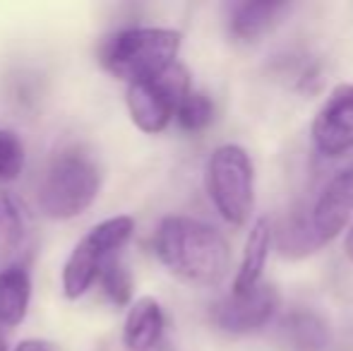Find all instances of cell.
Returning a JSON list of instances; mask_svg holds the SVG:
<instances>
[{
  "instance_id": "cell-1",
  "label": "cell",
  "mask_w": 353,
  "mask_h": 351,
  "mask_svg": "<svg viewBox=\"0 0 353 351\" xmlns=\"http://www.w3.org/2000/svg\"><path fill=\"white\" fill-rule=\"evenodd\" d=\"M161 265L195 286H216L231 265V248L214 226L192 217H166L154 236Z\"/></svg>"
},
{
  "instance_id": "cell-10",
  "label": "cell",
  "mask_w": 353,
  "mask_h": 351,
  "mask_svg": "<svg viewBox=\"0 0 353 351\" xmlns=\"http://www.w3.org/2000/svg\"><path fill=\"white\" fill-rule=\"evenodd\" d=\"M163 334V310L157 299L142 296L128 310L123 325V344L128 351H152L161 342Z\"/></svg>"
},
{
  "instance_id": "cell-21",
  "label": "cell",
  "mask_w": 353,
  "mask_h": 351,
  "mask_svg": "<svg viewBox=\"0 0 353 351\" xmlns=\"http://www.w3.org/2000/svg\"><path fill=\"white\" fill-rule=\"evenodd\" d=\"M0 351H8V347H5V337H3V330H0Z\"/></svg>"
},
{
  "instance_id": "cell-6",
  "label": "cell",
  "mask_w": 353,
  "mask_h": 351,
  "mask_svg": "<svg viewBox=\"0 0 353 351\" xmlns=\"http://www.w3.org/2000/svg\"><path fill=\"white\" fill-rule=\"evenodd\" d=\"M207 188L216 212L228 224H248L255 210V166L243 147L221 145L212 152Z\"/></svg>"
},
{
  "instance_id": "cell-20",
  "label": "cell",
  "mask_w": 353,
  "mask_h": 351,
  "mask_svg": "<svg viewBox=\"0 0 353 351\" xmlns=\"http://www.w3.org/2000/svg\"><path fill=\"white\" fill-rule=\"evenodd\" d=\"M344 250H346V255H349V260H353V226H351L349 236H346V243H344Z\"/></svg>"
},
{
  "instance_id": "cell-13",
  "label": "cell",
  "mask_w": 353,
  "mask_h": 351,
  "mask_svg": "<svg viewBox=\"0 0 353 351\" xmlns=\"http://www.w3.org/2000/svg\"><path fill=\"white\" fill-rule=\"evenodd\" d=\"M288 10V3H236L231 8V32L243 41H255L270 32Z\"/></svg>"
},
{
  "instance_id": "cell-8",
  "label": "cell",
  "mask_w": 353,
  "mask_h": 351,
  "mask_svg": "<svg viewBox=\"0 0 353 351\" xmlns=\"http://www.w3.org/2000/svg\"><path fill=\"white\" fill-rule=\"evenodd\" d=\"M279 296L272 286H255L245 294H231L212 305V323L231 334L262 330L276 313Z\"/></svg>"
},
{
  "instance_id": "cell-18",
  "label": "cell",
  "mask_w": 353,
  "mask_h": 351,
  "mask_svg": "<svg viewBox=\"0 0 353 351\" xmlns=\"http://www.w3.org/2000/svg\"><path fill=\"white\" fill-rule=\"evenodd\" d=\"M24 166V145L12 130H0V185L14 181Z\"/></svg>"
},
{
  "instance_id": "cell-14",
  "label": "cell",
  "mask_w": 353,
  "mask_h": 351,
  "mask_svg": "<svg viewBox=\"0 0 353 351\" xmlns=\"http://www.w3.org/2000/svg\"><path fill=\"white\" fill-rule=\"evenodd\" d=\"M283 342L291 351H325L330 347V328L315 313H291L281 325Z\"/></svg>"
},
{
  "instance_id": "cell-4",
  "label": "cell",
  "mask_w": 353,
  "mask_h": 351,
  "mask_svg": "<svg viewBox=\"0 0 353 351\" xmlns=\"http://www.w3.org/2000/svg\"><path fill=\"white\" fill-rule=\"evenodd\" d=\"M101 190V169L89 154L68 150L46 169L39 185V210L56 221L79 217L94 205Z\"/></svg>"
},
{
  "instance_id": "cell-15",
  "label": "cell",
  "mask_w": 353,
  "mask_h": 351,
  "mask_svg": "<svg viewBox=\"0 0 353 351\" xmlns=\"http://www.w3.org/2000/svg\"><path fill=\"white\" fill-rule=\"evenodd\" d=\"M27 236V210L19 197L0 188V250L10 253L22 245Z\"/></svg>"
},
{
  "instance_id": "cell-12",
  "label": "cell",
  "mask_w": 353,
  "mask_h": 351,
  "mask_svg": "<svg viewBox=\"0 0 353 351\" xmlns=\"http://www.w3.org/2000/svg\"><path fill=\"white\" fill-rule=\"evenodd\" d=\"M32 301V279L22 265L0 272V330L17 328L27 318Z\"/></svg>"
},
{
  "instance_id": "cell-11",
  "label": "cell",
  "mask_w": 353,
  "mask_h": 351,
  "mask_svg": "<svg viewBox=\"0 0 353 351\" xmlns=\"http://www.w3.org/2000/svg\"><path fill=\"white\" fill-rule=\"evenodd\" d=\"M270 248H272V221L267 217H262V219L255 221L250 236H248L245 255H243V263L236 272V279H233V294H245V291H252L255 286H260Z\"/></svg>"
},
{
  "instance_id": "cell-17",
  "label": "cell",
  "mask_w": 353,
  "mask_h": 351,
  "mask_svg": "<svg viewBox=\"0 0 353 351\" xmlns=\"http://www.w3.org/2000/svg\"><path fill=\"white\" fill-rule=\"evenodd\" d=\"M176 118L181 123L183 130L188 132H200L205 128H210L214 121V103L207 94L202 92H190L181 101V106L176 108Z\"/></svg>"
},
{
  "instance_id": "cell-7",
  "label": "cell",
  "mask_w": 353,
  "mask_h": 351,
  "mask_svg": "<svg viewBox=\"0 0 353 351\" xmlns=\"http://www.w3.org/2000/svg\"><path fill=\"white\" fill-rule=\"evenodd\" d=\"M188 94H190V77L185 68L176 61L157 77L128 85L125 103L132 123L147 135H157L166 130L171 118L176 116V108Z\"/></svg>"
},
{
  "instance_id": "cell-16",
  "label": "cell",
  "mask_w": 353,
  "mask_h": 351,
  "mask_svg": "<svg viewBox=\"0 0 353 351\" xmlns=\"http://www.w3.org/2000/svg\"><path fill=\"white\" fill-rule=\"evenodd\" d=\"M103 286V294L108 296L113 305H128L132 301V291H135V279L132 272L128 270V265L121 258H116L113 263L106 265V270L99 277Z\"/></svg>"
},
{
  "instance_id": "cell-5",
  "label": "cell",
  "mask_w": 353,
  "mask_h": 351,
  "mask_svg": "<svg viewBox=\"0 0 353 351\" xmlns=\"http://www.w3.org/2000/svg\"><path fill=\"white\" fill-rule=\"evenodd\" d=\"M132 231H135V219L125 214L111 217L89 229L63 267V294L70 301L82 299L99 281L106 265L121 255V250L132 239Z\"/></svg>"
},
{
  "instance_id": "cell-9",
  "label": "cell",
  "mask_w": 353,
  "mask_h": 351,
  "mask_svg": "<svg viewBox=\"0 0 353 351\" xmlns=\"http://www.w3.org/2000/svg\"><path fill=\"white\" fill-rule=\"evenodd\" d=\"M312 142L325 157H341L353 150V85L332 89L312 118Z\"/></svg>"
},
{
  "instance_id": "cell-19",
  "label": "cell",
  "mask_w": 353,
  "mask_h": 351,
  "mask_svg": "<svg viewBox=\"0 0 353 351\" xmlns=\"http://www.w3.org/2000/svg\"><path fill=\"white\" fill-rule=\"evenodd\" d=\"M14 351H53V349H51V344L41 342V339H24V342L17 344Z\"/></svg>"
},
{
  "instance_id": "cell-2",
  "label": "cell",
  "mask_w": 353,
  "mask_h": 351,
  "mask_svg": "<svg viewBox=\"0 0 353 351\" xmlns=\"http://www.w3.org/2000/svg\"><path fill=\"white\" fill-rule=\"evenodd\" d=\"M353 212V166H346L327 181L310 212L291 217L279 234V248L288 258H301L322 248L346 229Z\"/></svg>"
},
{
  "instance_id": "cell-3",
  "label": "cell",
  "mask_w": 353,
  "mask_h": 351,
  "mask_svg": "<svg viewBox=\"0 0 353 351\" xmlns=\"http://www.w3.org/2000/svg\"><path fill=\"white\" fill-rule=\"evenodd\" d=\"M181 51V34L161 27H135L116 32L101 43V66L128 85L157 77L173 66Z\"/></svg>"
}]
</instances>
